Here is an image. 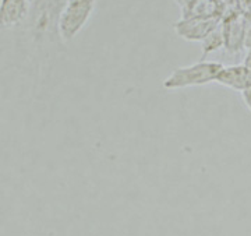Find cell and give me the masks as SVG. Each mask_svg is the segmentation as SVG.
<instances>
[{
  "instance_id": "obj_1",
  "label": "cell",
  "mask_w": 251,
  "mask_h": 236,
  "mask_svg": "<svg viewBox=\"0 0 251 236\" xmlns=\"http://www.w3.org/2000/svg\"><path fill=\"white\" fill-rule=\"evenodd\" d=\"M224 69L219 62L200 60L197 63L177 67L165 79L163 88L166 90H180L188 87L205 85L209 82H216L218 74Z\"/></svg>"
},
{
  "instance_id": "obj_2",
  "label": "cell",
  "mask_w": 251,
  "mask_h": 236,
  "mask_svg": "<svg viewBox=\"0 0 251 236\" xmlns=\"http://www.w3.org/2000/svg\"><path fill=\"white\" fill-rule=\"evenodd\" d=\"M97 0H66L57 20V34L64 42H70L87 26L95 10Z\"/></svg>"
},
{
  "instance_id": "obj_3",
  "label": "cell",
  "mask_w": 251,
  "mask_h": 236,
  "mask_svg": "<svg viewBox=\"0 0 251 236\" xmlns=\"http://www.w3.org/2000/svg\"><path fill=\"white\" fill-rule=\"evenodd\" d=\"M221 18H180L175 23V32L190 42H202L215 28L221 26Z\"/></svg>"
},
{
  "instance_id": "obj_4",
  "label": "cell",
  "mask_w": 251,
  "mask_h": 236,
  "mask_svg": "<svg viewBox=\"0 0 251 236\" xmlns=\"http://www.w3.org/2000/svg\"><path fill=\"white\" fill-rule=\"evenodd\" d=\"M246 23L247 20L240 13L232 17L222 20V31H224L225 49L229 53H239L244 48L246 39Z\"/></svg>"
},
{
  "instance_id": "obj_5",
  "label": "cell",
  "mask_w": 251,
  "mask_h": 236,
  "mask_svg": "<svg viewBox=\"0 0 251 236\" xmlns=\"http://www.w3.org/2000/svg\"><path fill=\"white\" fill-rule=\"evenodd\" d=\"M216 82L230 90L243 92L251 87V73L243 64L224 66V69L218 74Z\"/></svg>"
},
{
  "instance_id": "obj_6",
  "label": "cell",
  "mask_w": 251,
  "mask_h": 236,
  "mask_svg": "<svg viewBox=\"0 0 251 236\" xmlns=\"http://www.w3.org/2000/svg\"><path fill=\"white\" fill-rule=\"evenodd\" d=\"M29 0H1L0 1V23L3 28L16 27L29 14Z\"/></svg>"
},
{
  "instance_id": "obj_7",
  "label": "cell",
  "mask_w": 251,
  "mask_h": 236,
  "mask_svg": "<svg viewBox=\"0 0 251 236\" xmlns=\"http://www.w3.org/2000/svg\"><path fill=\"white\" fill-rule=\"evenodd\" d=\"M60 11H57V0H38L34 10V28L38 32H45L49 29L53 17L59 18Z\"/></svg>"
},
{
  "instance_id": "obj_8",
  "label": "cell",
  "mask_w": 251,
  "mask_h": 236,
  "mask_svg": "<svg viewBox=\"0 0 251 236\" xmlns=\"http://www.w3.org/2000/svg\"><path fill=\"white\" fill-rule=\"evenodd\" d=\"M180 18H221L218 0H191L181 9Z\"/></svg>"
},
{
  "instance_id": "obj_9",
  "label": "cell",
  "mask_w": 251,
  "mask_h": 236,
  "mask_svg": "<svg viewBox=\"0 0 251 236\" xmlns=\"http://www.w3.org/2000/svg\"><path fill=\"white\" fill-rule=\"evenodd\" d=\"M221 48H225V39H224V31H222V23L218 28H215L205 39L201 42V60H205V57L212 52L219 51Z\"/></svg>"
},
{
  "instance_id": "obj_10",
  "label": "cell",
  "mask_w": 251,
  "mask_h": 236,
  "mask_svg": "<svg viewBox=\"0 0 251 236\" xmlns=\"http://www.w3.org/2000/svg\"><path fill=\"white\" fill-rule=\"evenodd\" d=\"M237 7L243 17L251 20V0H237Z\"/></svg>"
},
{
  "instance_id": "obj_11",
  "label": "cell",
  "mask_w": 251,
  "mask_h": 236,
  "mask_svg": "<svg viewBox=\"0 0 251 236\" xmlns=\"http://www.w3.org/2000/svg\"><path fill=\"white\" fill-rule=\"evenodd\" d=\"M247 20V18H246ZM244 48L251 49V20H247L246 23V39H244Z\"/></svg>"
},
{
  "instance_id": "obj_12",
  "label": "cell",
  "mask_w": 251,
  "mask_h": 236,
  "mask_svg": "<svg viewBox=\"0 0 251 236\" xmlns=\"http://www.w3.org/2000/svg\"><path fill=\"white\" fill-rule=\"evenodd\" d=\"M242 97H243V101H244V104L247 105V108L250 109V112H251V87L249 88V90L243 91Z\"/></svg>"
},
{
  "instance_id": "obj_13",
  "label": "cell",
  "mask_w": 251,
  "mask_h": 236,
  "mask_svg": "<svg viewBox=\"0 0 251 236\" xmlns=\"http://www.w3.org/2000/svg\"><path fill=\"white\" fill-rule=\"evenodd\" d=\"M243 66L249 70V72L251 73V49L249 51V53H247V56L244 57V62H243Z\"/></svg>"
},
{
  "instance_id": "obj_14",
  "label": "cell",
  "mask_w": 251,
  "mask_h": 236,
  "mask_svg": "<svg viewBox=\"0 0 251 236\" xmlns=\"http://www.w3.org/2000/svg\"><path fill=\"white\" fill-rule=\"evenodd\" d=\"M190 1H191V0H175V3H176V4L179 6L180 10L184 9V7L187 6V4H188V3H190Z\"/></svg>"
}]
</instances>
